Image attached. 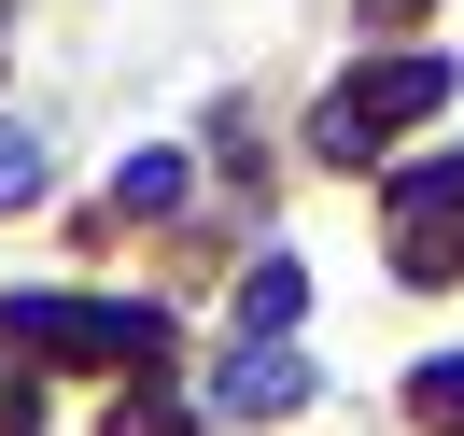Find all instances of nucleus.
<instances>
[{"mask_svg": "<svg viewBox=\"0 0 464 436\" xmlns=\"http://www.w3.org/2000/svg\"><path fill=\"white\" fill-rule=\"evenodd\" d=\"M436 99H450V57H380V71H352V85H338V99H324V113H310V141H324V155H338V170H352V155H366L380 127H408V113H436Z\"/></svg>", "mask_w": 464, "mask_h": 436, "instance_id": "1", "label": "nucleus"}, {"mask_svg": "<svg viewBox=\"0 0 464 436\" xmlns=\"http://www.w3.org/2000/svg\"><path fill=\"white\" fill-rule=\"evenodd\" d=\"M295 394H310L295 352H239V366H226V408H254V422H267V408H295Z\"/></svg>", "mask_w": 464, "mask_h": 436, "instance_id": "2", "label": "nucleus"}, {"mask_svg": "<svg viewBox=\"0 0 464 436\" xmlns=\"http://www.w3.org/2000/svg\"><path fill=\"white\" fill-rule=\"evenodd\" d=\"M295 296H310V282H295V267H282V254H267V267H254V282H239V324H267V338H282V324H295Z\"/></svg>", "mask_w": 464, "mask_h": 436, "instance_id": "3", "label": "nucleus"}, {"mask_svg": "<svg viewBox=\"0 0 464 436\" xmlns=\"http://www.w3.org/2000/svg\"><path fill=\"white\" fill-rule=\"evenodd\" d=\"M408 394H422V422H436V436H464V352H450V366H422Z\"/></svg>", "mask_w": 464, "mask_h": 436, "instance_id": "4", "label": "nucleus"}, {"mask_svg": "<svg viewBox=\"0 0 464 436\" xmlns=\"http://www.w3.org/2000/svg\"><path fill=\"white\" fill-rule=\"evenodd\" d=\"M29 183H43V155H29V141H14V127H0V211L29 198Z\"/></svg>", "mask_w": 464, "mask_h": 436, "instance_id": "5", "label": "nucleus"}]
</instances>
